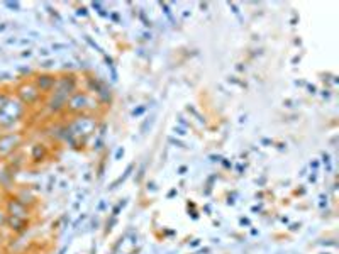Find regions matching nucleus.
<instances>
[{
  "label": "nucleus",
  "instance_id": "nucleus-6",
  "mask_svg": "<svg viewBox=\"0 0 339 254\" xmlns=\"http://www.w3.org/2000/svg\"><path fill=\"white\" fill-rule=\"evenodd\" d=\"M7 225L11 227V230H14V232H22V230L28 229L29 222L26 219H21V217H12L9 215L7 217Z\"/></svg>",
  "mask_w": 339,
  "mask_h": 254
},
{
  "label": "nucleus",
  "instance_id": "nucleus-3",
  "mask_svg": "<svg viewBox=\"0 0 339 254\" xmlns=\"http://www.w3.org/2000/svg\"><path fill=\"white\" fill-rule=\"evenodd\" d=\"M19 97L22 99L24 104H33L39 99V90L34 87V83H29V85H22L19 88Z\"/></svg>",
  "mask_w": 339,
  "mask_h": 254
},
{
  "label": "nucleus",
  "instance_id": "nucleus-5",
  "mask_svg": "<svg viewBox=\"0 0 339 254\" xmlns=\"http://www.w3.org/2000/svg\"><path fill=\"white\" fill-rule=\"evenodd\" d=\"M87 104H88V97L85 95V93H75V95H71V99L66 102V105H68L71 112H80L82 109H85Z\"/></svg>",
  "mask_w": 339,
  "mask_h": 254
},
{
  "label": "nucleus",
  "instance_id": "nucleus-1",
  "mask_svg": "<svg viewBox=\"0 0 339 254\" xmlns=\"http://www.w3.org/2000/svg\"><path fill=\"white\" fill-rule=\"evenodd\" d=\"M21 136L19 134H6L0 136V156H9L14 153V149L19 146Z\"/></svg>",
  "mask_w": 339,
  "mask_h": 254
},
{
  "label": "nucleus",
  "instance_id": "nucleus-7",
  "mask_svg": "<svg viewBox=\"0 0 339 254\" xmlns=\"http://www.w3.org/2000/svg\"><path fill=\"white\" fill-rule=\"evenodd\" d=\"M46 158V151H44V146L41 144H36L33 148V159L34 161H43Z\"/></svg>",
  "mask_w": 339,
  "mask_h": 254
},
{
  "label": "nucleus",
  "instance_id": "nucleus-4",
  "mask_svg": "<svg viewBox=\"0 0 339 254\" xmlns=\"http://www.w3.org/2000/svg\"><path fill=\"white\" fill-rule=\"evenodd\" d=\"M55 85H56V78L51 77V75H39V77H36L34 80V87L38 88L39 92L53 90Z\"/></svg>",
  "mask_w": 339,
  "mask_h": 254
},
{
  "label": "nucleus",
  "instance_id": "nucleus-9",
  "mask_svg": "<svg viewBox=\"0 0 339 254\" xmlns=\"http://www.w3.org/2000/svg\"><path fill=\"white\" fill-rule=\"evenodd\" d=\"M6 224H7V215H6V212H4V210H0V227L6 225Z\"/></svg>",
  "mask_w": 339,
  "mask_h": 254
},
{
  "label": "nucleus",
  "instance_id": "nucleus-8",
  "mask_svg": "<svg viewBox=\"0 0 339 254\" xmlns=\"http://www.w3.org/2000/svg\"><path fill=\"white\" fill-rule=\"evenodd\" d=\"M7 102H9V97L6 95V93H0V110L7 105Z\"/></svg>",
  "mask_w": 339,
  "mask_h": 254
},
{
  "label": "nucleus",
  "instance_id": "nucleus-2",
  "mask_svg": "<svg viewBox=\"0 0 339 254\" xmlns=\"http://www.w3.org/2000/svg\"><path fill=\"white\" fill-rule=\"evenodd\" d=\"M7 212L9 215L12 217H21V219H26L29 215V208L28 205L22 202L21 198H11L7 202Z\"/></svg>",
  "mask_w": 339,
  "mask_h": 254
}]
</instances>
